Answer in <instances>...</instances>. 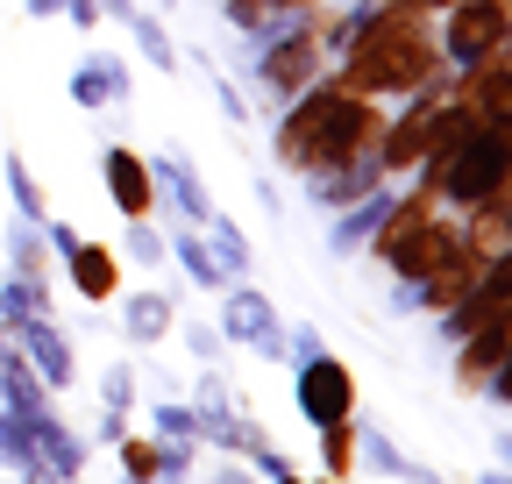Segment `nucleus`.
<instances>
[{
    "label": "nucleus",
    "mask_w": 512,
    "mask_h": 484,
    "mask_svg": "<svg viewBox=\"0 0 512 484\" xmlns=\"http://www.w3.org/2000/svg\"><path fill=\"white\" fill-rule=\"evenodd\" d=\"M228 335H242V342H256V349H271V356H285V335L271 328V307L256 292H242L235 307H228Z\"/></svg>",
    "instance_id": "f257e3e1"
},
{
    "label": "nucleus",
    "mask_w": 512,
    "mask_h": 484,
    "mask_svg": "<svg viewBox=\"0 0 512 484\" xmlns=\"http://www.w3.org/2000/svg\"><path fill=\"white\" fill-rule=\"evenodd\" d=\"M349 406V378L335 371V363H313V371H306V413L313 420H335Z\"/></svg>",
    "instance_id": "f03ea898"
},
{
    "label": "nucleus",
    "mask_w": 512,
    "mask_h": 484,
    "mask_svg": "<svg viewBox=\"0 0 512 484\" xmlns=\"http://www.w3.org/2000/svg\"><path fill=\"white\" fill-rule=\"evenodd\" d=\"M29 342H36V356H43V378H50V385H64V378H72V349H64L50 328H29Z\"/></svg>",
    "instance_id": "7ed1b4c3"
},
{
    "label": "nucleus",
    "mask_w": 512,
    "mask_h": 484,
    "mask_svg": "<svg viewBox=\"0 0 512 484\" xmlns=\"http://www.w3.org/2000/svg\"><path fill=\"white\" fill-rule=\"evenodd\" d=\"M491 43H498V15H456V50L463 57H477Z\"/></svg>",
    "instance_id": "20e7f679"
},
{
    "label": "nucleus",
    "mask_w": 512,
    "mask_h": 484,
    "mask_svg": "<svg viewBox=\"0 0 512 484\" xmlns=\"http://www.w3.org/2000/svg\"><path fill=\"white\" fill-rule=\"evenodd\" d=\"M164 186L178 193L185 214H200V221H207V193H200V178H192V164H164Z\"/></svg>",
    "instance_id": "39448f33"
},
{
    "label": "nucleus",
    "mask_w": 512,
    "mask_h": 484,
    "mask_svg": "<svg viewBox=\"0 0 512 484\" xmlns=\"http://www.w3.org/2000/svg\"><path fill=\"white\" fill-rule=\"evenodd\" d=\"M164 314H171V307H164L157 292H143V299H128V335H143V342H150V335H164Z\"/></svg>",
    "instance_id": "423d86ee"
},
{
    "label": "nucleus",
    "mask_w": 512,
    "mask_h": 484,
    "mask_svg": "<svg viewBox=\"0 0 512 484\" xmlns=\"http://www.w3.org/2000/svg\"><path fill=\"white\" fill-rule=\"evenodd\" d=\"M121 15H128V22H136V43H143V50H150V57H157V65H164V72H171V65H178V50H171V43H164V29H157V22H150V15H136V8H121Z\"/></svg>",
    "instance_id": "0eeeda50"
},
{
    "label": "nucleus",
    "mask_w": 512,
    "mask_h": 484,
    "mask_svg": "<svg viewBox=\"0 0 512 484\" xmlns=\"http://www.w3.org/2000/svg\"><path fill=\"white\" fill-rule=\"evenodd\" d=\"M107 186L121 193V207H143V171L128 157H107Z\"/></svg>",
    "instance_id": "6e6552de"
},
{
    "label": "nucleus",
    "mask_w": 512,
    "mask_h": 484,
    "mask_svg": "<svg viewBox=\"0 0 512 484\" xmlns=\"http://www.w3.org/2000/svg\"><path fill=\"white\" fill-rule=\"evenodd\" d=\"M107 79H121V72H114V65H86V72H79V100H86V107H93V100H107V93H114Z\"/></svg>",
    "instance_id": "1a4fd4ad"
},
{
    "label": "nucleus",
    "mask_w": 512,
    "mask_h": 484,
    "mask_svg": "<svg viewBox=\"0 0 512 484\" xmlns=\"http://www.w3.org/2000/svg\"><path fill=\"white\" fill-rule=\"evenodd\" d=\"M100 257H107V250H86V257H79V285H86V292H107V264H100Z\"/></svg>",
    "instance_id": "9d476101"
}]
</instances>
